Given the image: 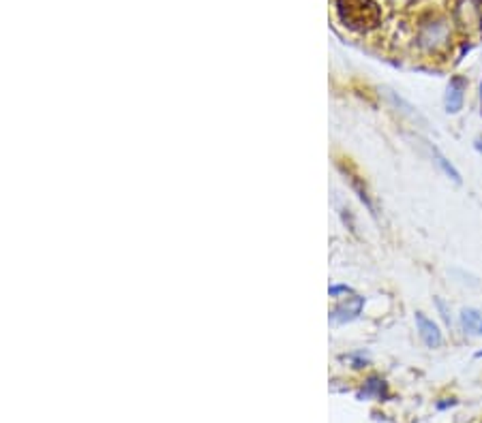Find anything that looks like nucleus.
<instances>
[{
    "instance_id": "obj_1",
    "label": "nucleus",
    "mask_w": 482,
    "mask_h": 423,
    "mask_svg": "<svg viewBox=\"0 0 482 423\" xmlns=\"http://www.w3.org/2000/svg\"><path fill=\"white\" fill-rule=\"evenodd\" d=\"M341 19L345 21V26L364 30L369 26H376V21L380 17L378 5L371 3V0H337Z\"/></svg>"
},
{
    "instance_id": "obj_2",
    "label": "nucleus",
    "mask_w": 482,
    "mask_h": 423,
    "mask_svg": "<svg viewBox=\"0 0 482 423\" xmlns=\"http://www.w3.org/2000/svg\"><path fill=\"white\" fill-rule=\"evenodd\" d=\"M465 88L467 81L463 77H452L448 88H446V111L448 114H458L463 109V99H465Z\"/></svg>"
},
{
    "instance_id": "obj_3",
    "label": "nucleus",
    "mask_w": 482,
    "mask_h": 423,
    "mask_svg": "<svg viewBox=\"0 0 482 423\" xmlns=\"http://www.w3.org/2000/svg\"><path fill=\"white\" fill-rule=\"evenodd\" d=\"M416 325H418V333H420V338L423 342L429 346V348H437V346H442L444 338H442V331L440 327H437L431 319H427L423 313H416Z\"/></svg>"
},
{
    "instance_id": "obj_4",
    "label": "nucleus",
    "mask_w": 482,
    "mask_h": 423,
    "mask_svg": "<svg viewBox=\"0 0 482 423\" xmlns=\"http://www.w3.org/2000/svg\"><path fill=\"white\" fill-rule=\"evenodd\" d=\"M364 306V297H352V299H347L345 304L337 306L333 310V315H331V321L333 323H345V321H352L360 315V310Z\"/></svg>"
},
{
    "instance_id": "obj_5",
    "label": "nucleus",
    "mask_w": 482,
    "mask_h": 423,
    "mask_svg": "<svg viewBox=\"0 0 482 423\" xmlns=\"http://www.w3.org/2000/svg\"><path fill=\"white\" fill-rule=\"evenodd\" d=\"M461 325L472 336H482V310L476 308H463L461 310Z\"/></svg>"
},
{
    "instance_id": "obj_6",
    "label": "nucleus",
    "mask_w": 482,
    "mask_h": 423,
    "mask_svg": "<svg viewBox=\"0 0 482 423\" xmlns=\"http://www.w3.org/2000/svg\"><path fill=\"white\" fill-rule=\"evenodd\" d=\"M427 146H429V152H431V157H433L435 165H437V167H440V169H442V171H444V173H446V175L450 177V180H452V182H456V184H461V173H458V171L454 169V165H452V163H450V161H448V159L444 157V154H442L440 150H437V148H435L433 144H427Z\"/></svg>"
},
{
    "instance_id": "obj_7",
    "label": "nucleus",
    "mask_w": 482,
    "mask_h": 423,
    "mask_svg": "<svg viewBox=\"0 0 482 423\" xmlns=\"http://www.w3.org/2000/svg\"><path fill=\"white\" fill-rule=\"evenodd\" d=\"M378 395V397H382L384 393H386V385H384V381H380V378H371V381L367 383V389H364V395Z\"/></svg>"
},
{
    "instance_id": "obj_8",
    "label": "nucleus",
    "mask_w": 482,
    "mask_h": 423,
    "mask_svg": "<svg viewBox=\"0 0 482 423\" xmlns=\"http://www.w3.org/2000/svg\"><path fill=\"white\" fill-rule=\"evenodd\" d=\"M349 291H352V288H349V286H331V295H341V293H349Z\"/></svg>"
},
{
    "instance_id": "obj_9",
    "label": "nucleus",
    "mask_w": 482,
    "mask_h": 423,
    "mask_svg": "<svg viewBox=\"0 0 482 423\" xmlns=\"http://www.w3.org/2000/svg\"><path fill=\"white\" fill-rule=\"evenodd\" d=\"M480 103H482V86H480Z\"/></svg>"
},
{
    "instance_id": "obj_10",
    "label": "nucleus",
    "mask_w": 482,
    "mask_h": 423,
    "mask_svg": "<svg viewBox=\"0 0 482 423\" xmlns=\"http://www.w3.org/2000/svg\"><path fill=\"white\" fill-rule=\"evenodd\" d=\"M476 357H482V351H480V353H476Z\"/></svg>"
}]
</instances>
